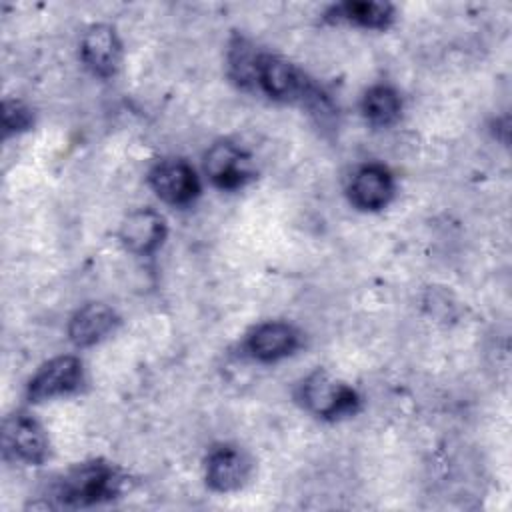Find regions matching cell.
<instances>
[{"label":"cell","mask_w":512,"mask_h":512,"mask_svg":"<svg viewBox=\"0 0 512 512\" xmlns=\"http://www.w3.org/2000/svg\"><path fill=\"white\" fill-rule=\"evenodd\" d=\"M336 20L358 24L362 28H386L394 18V8L386 2H344L332 10Z\"/></svg>","instance_id":"obj_14"},{"label":"cell","mask_w":512,"mask_h":512,"mask_svg":"<svg viewBox=\"0 0 512 512\" xmlns=\"http://www.w3.org/2000/svg\"><path fill=\"white\" fill-rule=\"evenodd\" d=\"M84 380L82 362L76 356H58L48 360L28 382V400L42 402L76 392Z\"/></svg>","instance_id":"obj_4"},{"label":"cell","mask_w":512,"mask_h":512,"mask_svg":"<svg viewBox=\"0 0 512 512\" xmlns=\"http://www.w3.org/2000/svg\"><path fill=\"white\" fill-rule=\"evenodd\" d=\"M208 178L222 190H236L252 178L248 156L232 142H216L204 156Z\"/></svg>","instance_id":"obj_7"},{"label":"cell","mask_w":512,"mask_h":512,"mask_svg":"<svg viewBox=\"0 0 512 512\" xmlns=\"http://www.w3.org/2000/svg\"><path fill=\"white\" fill-rule=\"evenodd\" d=\"M166 236V224L164 218L150 210V208H140L130 212L122 224H120V240L126 246V250L148 256L152 254Z\"/></svg>","instance_id":"obj_9"},{"label":"cell","mask_w":512,"mask_h":512,"mask_svg":"<svg viewBox=\"0 0 512 512\" xmlns=\"http://www.w3.org/2000/svg\"><path fill=\"white\" fill-rule=\"evenodd\" d=\"M150 186L158 198L174 206L190 204L198 192L200 182L194 168L184 160H162L150 172Z\"/></svg>","instance_id":"obj_5"},{"label":"cell","mask_w":512,"mask_h":512,"mask_svg":"<svg viewBox=\"0 0 512 512\" xmlns=\"http://www.w3.org/2000/svg\"><path fill=\"white\" fill-rule=\"evenodd\" d=\"M116 322L118 318L110 306L102 302H90L70 318L68 336L76 346L86 348L106 338L114 330Z\"/></svg>","instance_id":"obj_13"},{"label":"cell","mask_w":512,"mask_h":512,"mask_svg":"<svg viewBox=\"0 0 512 512\" xmlns=\"http://www.w3.org/2000/svg\"><path fill=\"white\" fill-rule=\"evenodd\" d=\"M350 200L360 210H380L394 196L392 174L378 164L362 166L350 182Z\"/></svg>","instance_id":"obj_10"},{"label":"cell","mask_w":512,"mask_h":512,"mask_svg":"<svg viewBox=\"0 0 512 512\" xmlns=\"http://www.w3.org/2000/svg\"><path fill=\"white\" fill-rule=\"evenodd\" d=\"M122 46L116 30L106 24L90 26L80 40V56L90 72L108 78L118 70Z\"/></svg>","instance_id":"obj_8"},{"label":"cell","mask_w":512,"mask_h":512,"mask_svg":"<svg viewBox=\"0 0 512 512\" xmlns=\"http://www.w3.org/2000/svg\"><path fill=\"white\" fill-rule=\"evenodd\" d=\"M4 450L28 464H42L48 454V438L42 426L28 414H12L4 420Z\"/></svg>","instance_id":"obj_6"},{"label":"cell","mask_w":512,"mask_h":512,"mask_svg":"<svg viewBox=\"0 0 512 512\" xmlns=\"http://www.w3.org/2000/svg\"><path fill=\"white\" fill-rule=\"evenodd\" d=\"M250 472L246 456L232 446L214 448L206 460V482L218 492L238 490Z\"/></svg>","instance_id":"obj_12"},{"label":"cell","mask_w":512,"mask_h":512,"mask_svg":"<svg viewBox=\"0 0 512 512\" xmlns=\"http://www.w3.org/2000/svg\"><path fill=\"white\" fill-rule=\"evenodd\" d=\"M400 110H402V102L398 92L386 84L368 88L362 98V112L376 126L394 124L400 116Z\"/></svg>","instance_id":"obj_15"},{"label":"cell","mask_w":512,"mask_h":512,"mask_svg":"<svg viewBox=\"0 0 512 512\" xmlns=\"http://www.w3.org/2000/svg\"><path fill=\"white\" fill-rule=\"evenodd\" d=\"M120 474L106 462H84L62 476L56 498L62 506H92L114 498L120 490Z\"/></svg>","instance_id":"obj_2"},{"label":"cell","mask_w":512,"mask_h":512,"mask_svg":"<svg viewBox=\"0 0 512 512\" xmlns=\"http://www.w3.org/2000/svg\"><path fill=\"white\" fill-rule=\"evenodd\" d=\"M254 84L270 98L280 102H306L314 110H326L328 100L312 82L288 60L258 52Z\"/></svg>","instance_id":"obj_1"},{"label":"cell","mask_w":512,"mask_h":512,"mask_svg":"<svg viewBox=\"0 0 512 512\" xmlns=\"http://www.w3.org/2000/svg\"><path fill=\"white\" fill-rule=\"evenodd\" d=\"M300 398L312 414L320 418H330V420L348 416L358 408L356 392L350 386L334 380L322 370L312 372L302 382Z\"/></svg>","instance_id":"obj_3"},{"label":"cell","mask_w":512,"mask_h":512,"mask_svg":"<svg viewBox=\"0 0 512 512\" xmlns=\"http://www.w3.org/2000/svg\"><path fill=\"white\" fill-rule=\"evenodd\" d=\"M2 110H4L2 112V124H4V132L6 134L26 130L32 124L30 110L24 104L16 102V100H6Z\"/></svg>","instance_id":"obj_16"},{"label":"cell","mask_w":512,"mask_h":512,"mask_svg":"<svg viewBox=\"0 0 512 512\" xmlns=\"http://www.w3.org/2000/svg\"><path fill=\"white\" fill-rule=\"evenodd\" d=\"M298 346V332L284 322H264L256 326L246 342L248 352L262 362L290 356Z\"/></svg>","instance_id":"obj_11"}]
</instances>
